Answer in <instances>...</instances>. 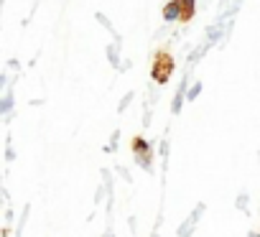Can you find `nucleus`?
Here are the masks:
<instances>
[]
</instances>
